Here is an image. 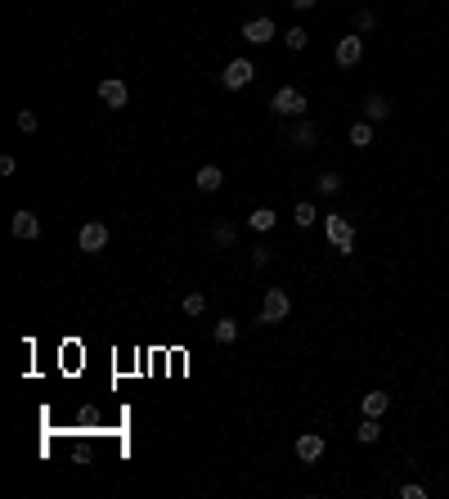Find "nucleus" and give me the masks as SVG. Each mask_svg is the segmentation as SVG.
<instances>
[{
	"instance_id": "f257e3e1",
	"label": "nucleus",
	"mask_w": 449,
	"mask_h": 499,
	"mask_svg": "<svg viewBox=\"0 0 449 499\" xmlns=\"http://www.w3.org/2000/svg\"><path fill=\"white\" fill-rule=\"evenodd\" d=\"M287 311H292V297L283 288H265V302H261V315H256V324H283Z\"/></svg>"
},
{
	"instance_id": "f03ea898",
	"label": "nucleus",
	"mask_w": 449,
	"mask_h": 499,
	"mask_svg": "<svg viewBox=\"0 0 449 499\" xmlns=\"http://www.w3.org/2000/svg\"><path fill=\"white\" fill-rule=\"evenodd\" d=\"M252 81H256V63L252 59H229V63H224V72H220L224 90H248Z\"/></svg>"
},
{
	"instance_id": "7ed1b4c3",
	"label": "nucleus",
	"mask_w": 449,
	"mask_h": 499,
	"mask_svg": "<svg viewBox=\"0 0 449 499\" xmlns=\"http://www.w3.org/2000/svg\"><path fill=\"white\" fill-rule=\"evenodd\" d=\"M270 108L279 113V118H301V113L310 108L306 104V94L297 90V86H283V90H274V99H270Z\"/></svg>"
},
{
	"instance_id": "20e7f679",
	"label": "nucleus",
	"mask_w": 449,
	"mask_h": 499,
	"mask_svg": "<svg viewBox=\"0 0 449 499\" xmlns=\"http://www.w3.org/2000/svg\"><path fill=\"white\" fill-rule=\"evenodd\" d=\"M77 248L90 252V257H94V252H104V248H108V225H104V220H85L81 234H77Z\"/></svg>"
},
{
	"instance_id": "39448f33",
	"label": "nucleus",
	"mask_w": 449,
	"mask_h": 499,
	"mask_svg": "<svg viewBox=\"0 0 449 499\" xmlns=\"http://www.w3.org/2000/svg\"><path fill=\"white\" fill-rule=\"evenodd\" d=\"M324 234H328V243H333L337 252H350V248H355V230H350L346 216H328V220H324Z\"/></svg>"
},
{
	"instance_id": "423d86ee",
	"label": "nucleus",
	"mask_w": 449,
	"mask_h": 499,
	"mask_svg": "<svg viewBox=\"0 0 449 499\" xmlns=\"http://www.w3.org/2000/svg\"><path fill=\"white\" fill-rule=\"evenodd\" d=\"M126 99H131V90H126L122 77H104L99 81V104L104 108H126Z\"/></svg>"
},
{
	"instance_id": "0eeeda50",
	"label": "nucleus",
	"mask_w": 449,
	"mask_h": 499,
	"mask_svg": "<svg viewBox=\"0 0 449 499\" xmlns=\"http://www.w3.org/2000/svg\"><path fill=\"white\" fill-rule=\"evenodd\" d=\"M333 59H337V68H355V63L364 59V36H341Z\"/></svg>"
},
{
	"instance_id": "6e6552de",
	"label": "nucleus",
	"mask_w": 449,
	"mask_h": 499,
	"mask_svg": "<svg viewBox=\"0 0 449 499\" xmlns=\"http://www.w3.org/2000/svg\"><path fill=\"white\" fill-rule=\"evenodd\" d=\"M324 450H328V445H324L319 432H301V437H297V459H301V463H319Z\"/></svg>"
},
{
	"instance_id": "1a4fd4ad",
	"label": "nucleus",
	"mask_w": 449,
	"mask_h": 499,
	"mask_svg": "<svg viewBox=\"0 0 449 499\" xmlns=\"http://www.w3.org/2000/svg\"><path fill=\"white\" fill-rule=\"evenodd\" d=\"M274 18H252V23H243V41H252V45H270L274 41Z\"/></svg>"
},
{
	"instance_id": "9d476101",
	"label": "nucleus",
	"mask_w": 449,
	"mask_h": 499,
	"mask_svg": "<svg viewBox=\"0 0 449 499\" xmlns=\"http://www.w3.org/2000/svg\"><path fill=\"white\" fill-rule=\"evenodd\" d=\"M9 230H14V239H41V216L36 211H14V220H9Z\"/></svg>"
},
{
	"instance_id": "9b49d317",
	"label": "nucleus",
	"mask_w": 449,
	"mask_h": 499,
	"mask_svg": "<svg viewBox=\"0 0 449 499\" xmlns=\"http://www.w3.org/2000/svg\"><path fill=\"white\" fill-rule=\"evenodd\" d=\"M387 118H391V99H387V94H378V90L364 94V122H387Z\"/></svg>"
},
{
	"instance_id": "f8f14e48",
	"label": "nucleus",
	"mask_w": 449,
	"mask_h": 499,
	"mask_svg": "<svg viewBox=\"0 0 449 499\" xmlns=\"http://www.w3.org/2000/svg\"><path fill=\"white\" fill-rule=\"evenodd\" d=\"M194 185L202 189V194H216V189L224 185V171H220V167H211V162H207V167H198V176H194Z\"/></svg>"
},
{
	"instance_id": "ddd939ff",
	"label": "nucleus",
	"mask_w": 449,
	"mask_h": 499,
	"mask_svg": "<svg viewBox=\"0 0 449 499\" xmlns=\"http://www.w3.org/2000/svg\"><path fill=\"white\" fill-rule=\"evenodd\" d=\"M359 409H364V419H382V414L391 409V396L387 391H369V396L359 400Z\"/></svg>"
},
{
	"instance_id": "4468645a",
	"label": "nucleus",
	"mask_w": 449,
	"mask_h": 499,
	"mask_svg": "<svg viewBox=\"0 0 449 499\" xmlns=\"http://www.w3.org/2000/svg\"><path fill=\"white\" fill-rule=\"evenodd\" d=\"M292 144H297V148L319 144V126H315V122H297V126H292Z\"/></svg>"
},
{
	"instance_id": "2eb2a0df",
	"label": "nucleus",
	"mask_w": 449,
	"mask_h": 499,
	"mask_svg": "<svg viewBox=\"0 0 449 499\" xmlns=\"http://www.w3.org/2000/svg\"><path fill=\"white\" fill-rule=\"evenodd\" d=\"M234 239H238V225H234V220H216L211 243H216V248H234Z\"/></svg>"
},
{
	"instance_id": "dca6fc26",
	"label": "nucleus",
	"mask_w": 449,
	"mask_h": 499,
	"mask_svg": "<svg viewBox=\"0 0 449 499\" xmlns=\"http://www.w3.org/2000/svg\"><path fill=\"white\" fill-rule=\"evenodd\" d=\"M274 220H279V216H274V207H256L252 216H248V225L256 230V234H265V230H274Z\"/></svg>"
},
{
	"instance_id": "f3484780",
	"label": "nucleus",
	"mask_w": 449,
	"mask_h": 499,
	"mask_svg": "<svg viewBox=\"0 0 449 499\" xmlns=\"http://www.w3.org/2000/svg\"><path fill=\"white\" fill-rule=\"evenodd\" d=\"M350 144H355V148H369V144H373V122H350Z\"/></svg>"
},
{
	"instance_id": "a211bd4d",
	"label": "nucleus",
	"mask_w": 449,
	"mask_h": 499,
	"mask_svg": "<svg viewBox=\"0 0 449 499\" xmlns=\"http://www.w3.org/2000/svg\"><path fill=\"white\" fill-rule=\"evenodd\" d=\"M283 41H287V50H306V45H310V31H306V27H287Z\"/></svg>"
},
{
	"instance_id": "6ab92c4d",
	"label": "nucleus",
	"mask_w": 449,
	"mask_h": 499,
	"mask_svg": "<svg viewBox=\"0 0 449 499\" xmlns=\"http://www.w3.org/2000/svg\"><path fill=\"white\" fill-rule=\"evenodd\" d=\"M234 337H238V320H229V315H224V320L216 324V342H224V346H229Z\"/></svg>"
},
{
	"instance_id": "aec40b11",
	"label": "nucleus",
	"mask_w": 449,
	"mask_h": 499,
	"mask_svg": "<svg viewBox=\"0 0 449 499\" xmlns=\"http://www.w3.org/2000/svg\"><path fill=\"white\" fill-rule=\"evenodd\" d=\"M355 437H359V441H364V445H373V441H378V437H382V428H378V419H364V423H359V428H355Z\"/></svg>"
},
{
	"instance_id": "412c9836",
	"label": "nucleus",
	"mask_w": 449,
	"mask_h": 499,
	"mask_svg": "<svg viewBox=\"0 0 449 499\" xmlns=\"http://www.w3.org/2000/svg\"><path fill=\"white\" fill-rule=\"evenodd\" d=\"M319 194H341V176L337 171H319Z\"/></svg>"
},
{
	"instance_id": "4be33fe9",
	"label": "nucleus",
	"mask_w": 449,
	"mask_h": 499,
	"mask_svg": "<svg viewBox=\"0 0 449 499\" xmlns=\"http://www.w3.org/2000/svg\"><path fill=\"white\" fill-rule=\"evenodd\" d=\"M292 220H297V225H301V230H310V225H315V203H297Z\"/></svg>"
},
{
	"instance_id": "5701e85b",
	"label": "nucleus",
	"mask_w": 449,
	"mask_h": 499,
	"mask_svg": "<svg viewBox=\"0 0 449 499\" xmlns=\"http://www.w3.org/2000/svg\"><path fill=\"white\" fill-rule=\"evenodd\" d=\"M274 261V248H265V243H256V248H252V265H256V270H265V265H270Z\"/></svg>"
},
{
	"instance_id": "b1692460",
	"label": "nucleus",
	"mask_w": 449,
	"mask_h": 499,
	"mask_svg": "<svg viewBox=\"0 0 449 499\" xmlns=\"http://www.w3.org/2000/svg\"><path fill=\"white\" fill-rule=\"evenodd\" d=\"M36 126H41V118H36V113H31V108H18V131H23V135H31Z\"/></svg>"
},
{
	"instance_id": "393cba45",
	"label": "nucleus",
	"mask_w": 449,
	"mask_h": 499,
	"mask_svg": "<svg viewBox=\"0 0 449 499\" xmlns=\"http://www.w3.org/2000/svg\"><path fill=\"white\" fill-rule=\"evenodd\" d=\"M202 311H207V297H202V293H189V297H185V315H202Z\"/></svg>"
},
{
	"instance_id": "a878e982",
	"label": "nucleus",
	"mask_w": 449,
	"mask_h": 499,
	"mask_svg": "<svg viewBox=\"0 0 449 499\" xmlns=\"http://www.w3.org/2000/svg\"><path fill=\"white\" fill-rule=\"evenodd\" d=\"M400 495L404 499H427V486L422 482H409V486H400Z\"/></svg>"
},
{
	"instance_id": "bb28decb",
	"label": "nucleus",
	"mask_w": 449,
	"mask_h": 499,
	"mask_svg": "<svg viewBox=\"0 0 449 499\" xmlns=\"http://www.w3.org/2000/svg\"><path fill=\"white\" fill-rule=\"evenodd\" d=\"M378 27V14H373V9H359V31H373Z\"/></svg>"
},
{
	"instance_id": "cd10ccee",
	"label": "nucleus",
	"mask_w": 449,
	"mask_h": 499,
	"mask_svg": "<svg viewBox=\"0 0 449 499\" xmlns=\"http://www.w3.org/2000/svg\"><path fill=\"white\" fill-rule=\"evenodd\" d=\"M14 171H18V162H14V157L5 153V157H0V176H14Z\"/></svg>"
},
{
	"instance_id": "c85d7f7f",
	"label": "nucleus",
	"mask_w": 449,
	"mask_h": 499,
	"mask_svg": "<svg viewBox=\"0 0 449 499\" xmlns=\"http://www.w3.org/2000/svg\"><path fill=\"white\" fill-rule=\"evenodd\" d=\"M315 5H319V0H292V9H297V14H310Z\"/></svg>"
}]
</instances>
